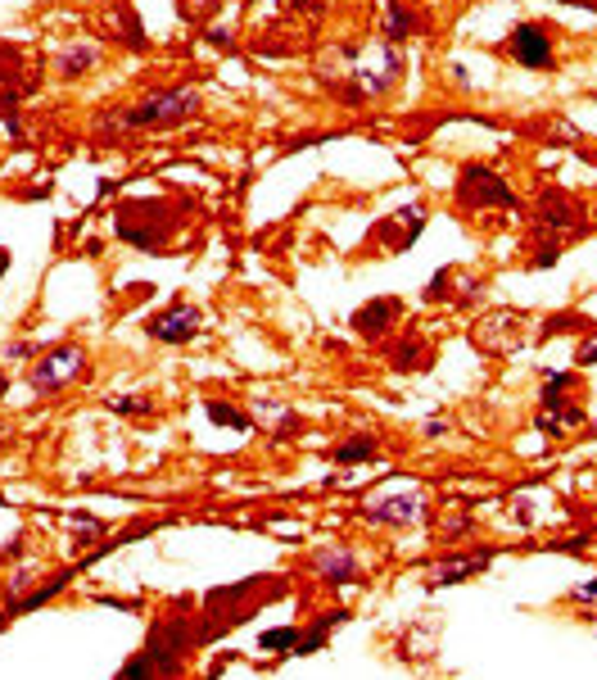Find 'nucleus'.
<instances>
[{
  "label": "nucleus",
  "instance_id": "nucleus-7",
  "mask_svg": "<svg viewBox=\"0 0 597 680\" xmlns=\"http://www.w3.org/2000/svg\"><path fill=\"white\" fill-rule=\"evenodd\" d=\"M394 318H399V300H376V304H366V309L353 313V327H357L362 336H381Z\"/></svg>",
  "mask_w": 597,
  "mask_h": 680
},
{
  "label": "nucleus",
  "instance_id": "nucleus-12",
  "mask_svg": "<svg viewBox=\"0 0 597 680\" xmlns=\"http://www.w3.org/2000/svg\"><path fill=\"white\" fill-rule=\"evenodd\" d=\"M371 454H376V436H357V440L335 449V463H357V458H371Z\"/></svg>",
  "mask_w": 597,
  "mask_h": 680
},
{
  "label": "nucleus",
  "instance_id": "nucleus-10",
  "mask_svg": "<svg viewBox=\"0 0 597 680\" xmlns=\"http://www.w3.org/2000/svg\"><path fill=\"white\" fill-rule=\"evenodd\" d=\"M204 413L217 422V427H236V431H249V418L240 413V408H231V404H222V399H208L204 404Z\"/></svg>",
  "mask_w": 597,
  "mask_h": 680
},
{
  "label": "nucleus",
  "instance_id": "nucleus-13",
  "mask_svg": "<svg viewBox=\"0 0 597 680\" xmlns=\"http://www.w3.org/2000/svg\"><path fill=\"white\" fill-rule=\"evenodd\" d=\"M294 644H298V631H294V626L267 631V635L258 640V649H263V653H285V649H294Z\"/></svg>",
  "mask_w": 597,
  "mask_h": 680
},
{
  "label": "nucleus",
  "instance_id": "nucleus-3",
  "mask_svg": "<svg viewBox=\"0 0 597 680\" xmlns=\"http://www.w3.org/2000/svg\"><path fill=\"white\" fill-rule=\"evenodd\" d=\"M462 200L467 204H511V186L498 173H489L480 164H467L462 168Z\"/></svg>",
  "mask_w": 597,
  "mask_h": 680
},
{
  "label": "nucleus",
  "instance_id": "nucleus-21",
  "mask_svg": "<svg viewBox=\"0 0 597 680\" xmlns=\"http://www.w3.org/2000/svg\"><path fill=\"white\" fill-rule=\"evenodd\" d=\"M5 268H10V250H0V277H5Z\"/></svg>",
  "mask_w": 597,
  "mask_h": 680
},
{
  "label": "nucleus",
  "instance_id": "nucleus-1",
  "mask_svg": "<svg viewBox=\"0 0 597 680\" xmlns=\"http://www.w3.org/2000/svg\"><path fill=\"white\" fill-rule=\"evenodd\" d=\"M195 105H199L195 91H164V96H149V100H140L136 109H127L122 123H127V127H168V123L190 118Z\"/></svg>",
  "mask_w": 597,
  "mask_h": 680
},
{
  "label": "nucleus",
  "instance_id": "nucleus-8",
  "mask_svg": "<svg viewBox=\"0 0 597 680\" xmlns=\"http://www.w3.org/2000/svg\"><path fill=\"white\" fill-rule=\"evenodd\" d=\"M484 563H489V554H475V558H448V563H439V567L430 572V585H458V581L475 576Z\"/></svg>",
  "mask_w": 597,
  "mask_h": 680
},
{
  "label": "nucleus",
  "instance_id": "nucleus-2",
  "mask_svg": "<svg viewBox=\"0 0 597 680\" xmlns=\"http://www.w3.org/2000/svg\"><path fill=\"white\" fill-rule=\"evenodd\" d=\"M507 50L516 55V64H526V68H548L552 64V37H548L543 23H516Z\"/></svg>",
  "mask_w": 597,
  "mask_h": 680
},
{
  "label": "nucleus",
  "instance_id": "nucleus-9",
  "mask_svg": "<svg viewBox=\"0 0 597 680\" xmlns=\"http://www.w3.org/2000/svg\"><path fill=\"white\" fill-rule=\"evenodd\" d=\"M317 572L326 581H335V585H349L357 576V563H353L349 549H326V554H317Z\"/></svg>",
  "mask_w": 597,
  "mask_h": 680
},
{
  "label": "nucleus",
  "instance_id": "nucleus-15",
  "mask_svg": "<svg viewBox=\"0 0 597 680\" xmlns=\"http://www.w3.org/2000/svg\"><path fill=\"white\" fill-rule=\"evenodd\" d=\"M91 64H96V50H68V55L59 59V73L72 78V73H82V68H91Z\"/></svg>",
  "mask_w": 597,
  "mask_h": 680
},
{
  "label": "nucleus",
  "instance_id": "nucleus-19",
  "mask_svg": "<svg viewBox=\"0 0 597 680\" xmlns=\"http://www.w3.org/2000/svg\"><path fill=\"white\" fill-rule=\"evenodd\" d=\"M579 599H597V581H593V585H584V590H579Z\"/></svg>",
  "mask_w": 597,
  "mask_h": 680
},
{
  "label": "nucleus",
  "instance_id": "nucleus-6",
  "mask_svg": "<svg viewBox=\"0 0 597 680\" xmlns=\"http://www.w3.org/2000/svg\"><path fill=\"white\" fill-rule=\"evenodd\" d=\"M416 499L412 495H394V499H381V504H371L366 508V522H376V526H408L416 517Z\"/></svg>",
  "mask_w": 597,
  "mask_h": 680
},
{
  "label": "nucleus",
  "instance_id": "nucleus-11",
  "mask_svg": "<svg viewBox=\"0 0 597 680\" xmlns=\"http://www.w3.org/2000/svg\"><path fill=\"white\" fill-rule=\"evenodd\" d=\"M390 14H394V19H390V32H385L390 41H403V37H412V32H416V19L403 10V0H390Z\"/></svg>",
  "mask_w": 597,
  "mask_h": 680
},
{
  "label": "nucleus",
  "instance_id": "nucleus-17",
  "mask_svg": "<svg viewBox=\"0 0 597 680\" xmlns=\"http://www.w3.org/2000/svg\"><path fill=\"white\" fill-rule=\"evenodd\" d=\"M575 363H597V336H588L584 345H579V354H575Z\"/></svg>",
  "mask_w": 597,
  "mask_h": 680
},
{
  "label": "nucleus",
  "instance_id": "nucleus-18",
  "mask_svg": "<svg viewBox=\"0 0 597 680\" xmlns=\"http://www.w3.org/2000/svg\"><path fill=\"white\" fill-rule=\"evenodd\" d=\"M416 359H421V345H403L399 350V368H421Z\"/></svg>",
  "mask_w": 597,
  "mask_h": 680
},
{
  "label": "nucleus",
  "instance_id": "nucleus-16",
  "mask_svg": "<svg viewBox=\"0 0 597 680\" xmlns=\"http://www.w3.org/2000/svg\"><path fill=\"white\" fill-rule=\"evenodd\" d=\"M566 390H570V377H566V372H557V377H552V381L543 386V404H548V408H557V404H566V399H561Z\"/></svg>",
  "mask_w": 597,
  "mask_h": 680
},
{
  "label": "nucleus",
  "instance_id": "nucleus-20",
  "mask_svg": "<svg viewBox=\"0 0 597 680\" xmlns=\"http://www.w3.org/2000/svg\"><path fill=\"white\" fill-rule=\"evenodd\" d=\"M290 5H294V10H313V5H317V0H290Z\"/></svg>",
  "mask_w": 597,
  "mask_h": 680
},
{
  "label": "nucleus",
  "instance_id": "nucleus-14",
  "mask_svg": "<svg viewBox=\"0 0 597 680\" xmlns=\"http://www.w3.org/2000/svg\"><path fill=\"white\" fill-rule=\"evenodd\" d=\"M109 408H114V413H155V399H145V395H114Z\"/></svg>",
  "mask_w": 597,
  "mask_h": 680
},
{
  "label": "nucleus",
  "instance_id": "nucleus-4",
  "mask_svg": "<svg viewBox=\"0 0 597 680\" xmlns=\"http://www.w3.org/2000/svg\"><path fill=\"white\" fill-rule=\"evenodd\" d=\"M87 368V354L78 350V345H63V350H55L50 359H41V368L32 372V386L37 390H59L68 377H78Z\"/></svg>",
  "mask_w": 597,
  "mask_h": 680
},
{
  "label": "nucleus",
  "instance_id": "nucleus-5",
  "mask_svg": "<svg viewBox=\"0 0 597 680\" xmlns=\"http://www.w3.org/2000/svg\"><path fill=\"white\" fill-rule=\"evenodd\" d=\"M145 331L155 336V340H164V345H181V340H190V336L199 331V309L177 304V309H168V313H159V318H149Z\"/></svg>",
  "mask_w": 597,
  "mask_h": 680
}]
</instances>
